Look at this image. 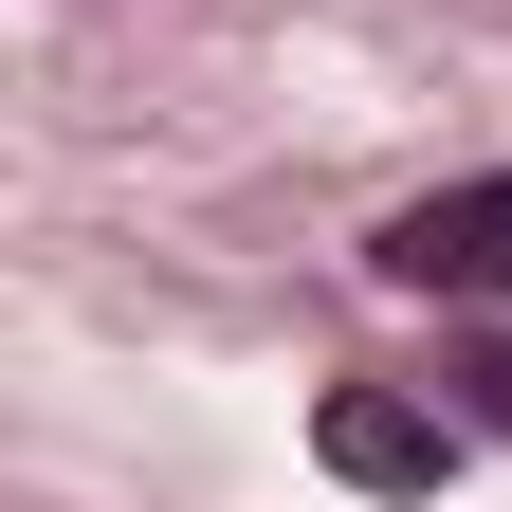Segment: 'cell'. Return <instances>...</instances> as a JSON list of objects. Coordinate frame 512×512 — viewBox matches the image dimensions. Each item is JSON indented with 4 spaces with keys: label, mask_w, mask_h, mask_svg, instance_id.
<instances>
[{
    "label": "cell",
    "mask_w": 512,
    "mask_h": 512,
    "mask_svg": "<svg viewBox=\"0 0 512 512\" xmlns=\"http://www.w3.org/2000/svg\"><path fill=\"white\" fill-rule=\"evenodd\" d=\"M458 421H476V439H512V348H476V366H458Z\"/></svg>",
    "instance_id": "3957f363"
},
{
    "label": "cell",
    "mask_w": 512,
    "mask_h": 512,
    "mask_svg": "<svg viewBox=\"0 0 512 512\" xmlns=\"http://www.w3.org/2000/svg\"><path fill=\"white\" fill-rule=\"evenodd\" d=\"M311 439H330L348 494H439V476L476 458V421L439 403V384H421V403H403V384H330V421H311Z\"/></svg>",
    "instance_id": "6da1fadb"
},
{
    "label": "cell",
    "mask_w": 512,
    "mask_h": 512,
    "mask_svg": "<svg viewBox=\"0 0 512 512\" xmlns=\"http://www.w3.org/2000/svg\"><path fill=\"white\" fill-rule=\"evenodd\" d=\"M366 256H384V293H512V165L494 183H421Z\"/></svg>",
    "instance_id": "7a4b0ae2"
}]
</instances>
